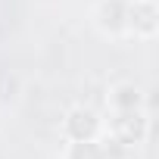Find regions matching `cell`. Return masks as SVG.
Instances as JSON below:
<instances>
[{
	"mask_svg": "<svg viewBox=\"0 0 159 159\" xmlns=\"http://www.w3.org/2000/svg\"><path fill=\"white\" fill-rule=\"evenodd\" d=\"M109 103L116 112H125V109H143V94L137 84H116L112 94H109Z\"/></svg>",
	"mask_w": 159,
	"mask_h": 159,
	"instance_id": "5",
	"label": "cell"
},
{
	"mask_svg": "<svg viewBox=\"0 0 159 159\" xmlns=\"http://www.w3.org/2000/svg\"><path fill=\"white\" fill-rule=\"evenodd\" d=\"M66 159H106V150L91 137V140H75L66 153Z\"/></svg>",
	"mask_w": 159,
	"mask_h": 159,
	"instance_id": "6",
	"label": "cell"
},
{
	"mask_svg": "<svg viewBox=\"0 0 159 159\" xmlns=\"http://www.w3.org/2000/svg\"><path fill=\"white\" fill-rule=\"evenodd\" d=\"M66 131H69L72 140H91V137H97V131H100V119H97L94 109L75 106V109L69 112V119H66Z\"/></svg>",
	"mask_w": 159,
	"mask_h": 159,
	"instance_id": "3",
	"label": "cell"
},
{
	"mask_svg": "<svg viewBox=\"0 0 159 159\" xmlns=\"http://www.w3.org/2000/svg\"><path fill=\"white\" fill-rule=\"evenodd\" d=\"M112 131L122 143H140L150 131V122H147V112L143 109H125V112H116L112 119Z\"/></svg>",
	"mask_w": 159,
	"mask_h": 159,
	"instance_id": "2",
	"label": "cell"
},
{
	"mask_svg": "<svg viewBox=\"0 0 159 159\" xmlns=\"http://www.w3.org/2000/svg\"><path fill=\"white\" fill-rule=\"evenodd\" d=\"M125 28H131L137 38H153L159 28L156 0H131L125 7Z\"/></svg>",
	"mask_w": 159,
	"mask_h": 159,
	"instance_id": "1",
	"label": "cell"
},
{
	"mask_svg": "<svg viewBox=\"0 0 159 159\" xmlns=\"http://www.w3.org/2000/svg\"><path fill=\"white\" fill-rule=\"evenodd\" d=\"M125 7L128 0H100L97 7V25L109 34H119L125 28Z\"/></svg>",
	"mask_w": 159,
	"mask_h": 159,
	"instance_id": "4",
	"label": "cell"
}]
</instances>
